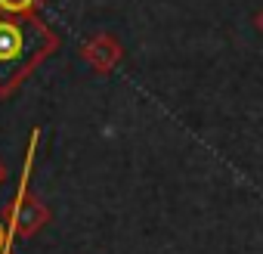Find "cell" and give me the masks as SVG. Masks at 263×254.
I'll use <instances>...</instances> for the list:
<instances>
[{"instance_id":"obj_5","label":"cell","mask_w":263,"mask_h":254,"mask_svg":"<svg viewBox=\"0 0 263 254\" xmlns=\"http://www.w3.org/2000/svg\"><path fill=\"white\" fill-rule=\"evenodd\" d=\"M10 248H13V235H10V226L0 220V254H10Z\"/></svg>"},{"instance_id":"obj_6","label":"cell","mask_w":263,"mask_h":254,"mask_svg":"<svg viewBox=\"0 0 263 254\" xmlns=\"http://www.w3.org/2000/svg\"><path fill=\"white\" fill-rule=\"evenodd\" d=\"M254 25H257V31H260V34H263V7H260V10H257V16H254Z\"/></svg>"},{"instance_id":"obj_4","label":"cell","mask_w":263,"mask_h":254,"mask_svg":"<svg viewBox=\"0 0 263 254\" xmlns=\"http://www.w3.org/2000/svg\"><path fill=\"white\" fill-rule=\"evenodd\" d=\"M41 0H0V10L4 13H34Z\"/></svg>"},{"instance_id":"obj_7","label":"cell","mask_w":263,"mask_h":254,"mask_svg":"<svg viewBox=\"0 0 263 254\" xmlns=\"http://www.w3.org/2000/svg\"><path fill=\"white\" fill-rule=\"evenodd\" d=\"M7 180V168H4V161H0V183Z\"/></svg>"},{"instance_id":"obj_1","label":"cell","mask_w":263,"mask_h":254,"mask_svg":"<svg viewBox=\"0 0 263 254\" xmlns=\"http://www.w3.org/2000/svg\"><path fill=\"white\" fill-rule=\"evenodd\" d=\"M59 47L56 31L34 13L0 10V99L16 87Z\"/></svg>"},{"instance_id":"obj_2","label":"cell","mask_w":263,"mask_h":254,"mask_svg":"<svg viewBox=\"0 0 263 254\" xmlns=\"http://www.w3.org/2000/svg\"><path fill=\"white\" fill-rule=\"evenodd\" d=\"M37 143H41V127H34L31 137H28V149H25V161H22V174H19V186L13 192V202H10V217H7V226H10V235L16 239H31L37 235L47 223H50V208L31 192L28 180H31V168H34V155H37Z\"/></svg>"},{"instance_id":"obj_3","label":"cell","mask_w":263,"mask_h":254,"mask_svg":"<svg viewBox=\"0 0 263 254\" xmlns=\"http://www.w3.org/2000/svg\"><path fill=\"white\" fill-rule=\"evenodd\" d=\"M81 56H84V62H87L93 71L108 75V71L118 68L124 50H121V44H118L111 34H96L93 41H87V44L81 47Z\"/></svg>"}]
</instances>
